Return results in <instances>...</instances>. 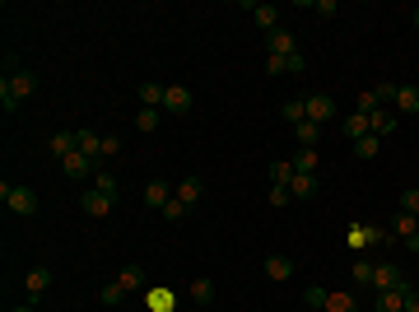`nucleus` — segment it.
<instances>
[{
    "instance_id": "nucleus-49",
    "label": "nucleus",
    "mask_w": 419,
    "mask_h": 312,
    "mask_svg": "<svg viewBox=\"0 0 419 312\" xmlns=\"http://www.w3.org/2000/svg\"><path fill=\"white\" fill-rule=\"evenodd\" d=\"M415 238H419V233H415Z\"/></svg>"
},
{
    "instance_id": "nucleus-35",
    "label": "nucleus",
    "mask_w": 419,
    "mask_h": 312,
    "mask_svg": "<svg viewBox=\"0 0 419 312\" xmlns=\"http://www.w3.org/2000/svg\"><path fill=\"white\" fill-rule=\"evenodd\" d=\"M377 149H382V140H377V135H364V140L354 145V154L359 158H377Z\"/></svg>"
},
{
    "instance_id": "nucleus-10",
    "label": "nucleus",
    "mask_w": 419,
    "mask_h": 312,
    "mask_svg": "<svg viewBox=\"0 0 419 312\" xmlns=\"http://www.w3.org/2000/svg\"><path fill=\"white\" fill-rule=\"evenodd\" d=\"M47 149H52V158L61 163L66 154H75V149H79V131H56L52 140H47Z\"/></svg>"
},
{
    "instance_id": "nucleus-11",
    "label": "nucleus",
    "mask_w": 419,
    "mask_h": 312,
    "mask_svg": "<svg viewBox=\"0 0 419 312\" xmlns=\"http://www.w3.org/2000/svg\"><path fill=\"white\" fill-rule=\"evenodd\" d=\"M79 205H84L88 219H108V214H112V196H103V191H93V187L84 191V201H79Z\"/></svg>"
},
{
    "instance_id": "nucleus-21",
    "label": "nucleus",
    "mask_w": 419,
    "mask_h": 312,
    "mask_svg": "<svg viewBox=\"0 0 419 312\" xmlns=\"http://www.w3.org/2000/svg\"><path fill=\"white\" fill-rule=\"evenodd\" d=\"M368 126H373V135H377V140H386V135L396 131V117H391L386 108H377L373 117H368Z\"/></svg>"
},
{
    "instance_id": "nucleus-23",
    "label": "nucleus",
    "mask_w": 419,
    "mask_h": 312,
    "mask_svg": "<svg viewBox=\"0 0 419 312\" xmlns=\"http://www.w3.org/2000/svg\"><path fill=\"white\" fill-rule=\"evenodd\" d=\"M79 154H88V158H103V135H93L88 126H79Z\"/></svg>"
},
{
    "instance_id": "nucleus-9",
    "label": "nucleus",
    "mask_w": 419,
    "mask_h": 312,
    "mask_svg": "<svg viewBox=\"0 0 419 312\" xmlns=\"http://www.w3.org/2000/svg\"><path fill=\"white\" fill-rule=\"evenodd\" d=\"M23 289H28V303H38L47 289H52V270H47V266H33V270H28V279H23Z\"/></svg>"
},
{
    "instance_id": "nucleus-8",
    "label": "nucleus",
    "mask_w": 419,
    "mask_h": 312,
    "mask_svg": "<svg viewBox=\"0 0 419 312\" xmlns=\"http://www.w3.org/2000/svg\"><path fill=\"white\" fill-rule=\"evenodd\" d=\"M406 270L401 266H391V261H377V270H373V289L382 294V289H401V284H406Z\"/></svg>"
},
{
    "instance_id": "nucleus-13",
    "label": "nucleus",
    "mask_w": 419,
    "mask_h": 312,
    "mask_svg": "<svg viewBox=\"0 0 419 312\" xmlns=\"http://www.w3.org/2000/svg\"><path fill=\"white\" fill-rule=\"evenodd\" d=\"M265 52H270V56H294L298 42H294L289 28H275V33H265Z\"/></svg>"
},
{
    "instance_id": "nucleus-2",
    "label": "nucleus",
    "mask_w": 419,
    "mask_h": 312,
    "mask_svg": "<svg viewBox=\"0 0 419 312\" xmlns=\"http://www.w3.org/2000/svg\"><path fill=\"white\" fill-rule=\"evenodd\" d=\"M0 201L10 205V214H19V219H33L38 214V191L33 187H10V182H0Z\"/></svg>"
},
{
    "instance_id": "nucleus-32",
    "label": "nucleus",
    "mask_w": 419,
    "mask_h": 312,
    "mask_svg": "<svg viewBox=\"0 0 419 312\" xmlns=\"http://www.w3.org/2000/svg\"><path fill=\"white\" fill-rule=\"evenodd\" d=\"M154 126H159V108H140V112H135V131L149 135Z\"/></svg>"
},
{
    "instance_id": "nucleus-41",
    "label": "nucleus",
    "mask_w": 419,
    "mask_h": 312,
    "mask_svg": "<svg viewBox=\"0 0 419 312\" xmlns=\"http://www.w3.org/2000/svg\"><path fill=\"white\" fill-rule=\"evenodd\" d=\"M294 196H289V187H270V205H289Z\"/></svg>"
},
{
    "instance_id": "nucleus-15",
    "label": "nucleus",
    "mask_w": 419,
    "mask_h": 312,
    "mask_svg": "<svg viewBox=\"0 0 419 312\" xmlns=\"http://www.w3.org/2000/svg\"><path fill=\"white\" fill-rule=\"evenodd\" d=\"M289 196H294V201H312V196H317V178H312V173H294Z\"/></svg>"
},
{
    "instance_id": "nucleus-12",
    "label": "nucleus",
    "mask_w": 419,
    "mask_h": 312,
    "mask_svg": "<svg viewBox=\"0 0 419 312\" xmlns=\"http://www.w3.org/2000/svg\"><path fill=\"white\" fill-rule=\"evenodd\" d=\"M410 289H415L410 279L401 284V289H382V294H377V312H406V294Z\"/></svg>"
},
{
    "instance_id": "nucleus-27",
    "label": "nucleus",
    "mask_w": 419,
    "mask_h": 312,
    "mask_svg": "<svg viewBox=\"0 0 419 312\" xmlns=\"http://www.w3.org/2000/svg\"><path fill=\"white\" fill-rule=\"evenodd\" d=\"M373 270H377V261H368V257H359L350 266V275H354V284H373Z\"/></svg>"
},
{
    "instance_id": "nucleus-16",
    "label": "nucleus",
    "mask_w": 419,
    "mask_h": 312,
    "mask_svg": "<svg viewBox=\"0 0 419 312\" xmlns=\"http://www.w3.org/2000/svg\"><path fill=\"white\" fill-rule=\"evenodd\" d=\"M419 233V219L406 210H396V219H391V238H401V243H410V238Z\"/></svg>"
},
{
    "instance_id": "nucleus-19",
    "label": "nucleus",
    "mask_w": 419,
    "mask_h": 312,
    "mask_svg": "<svg viewBox=\"0 0 419 312\" xmlns=\"http://www.w3.org/2000/svg\"><path fill=\"white\" fill-rule=\"evenodd\" d=\"M247 10H252V23H256V28H265V33H275V28H280V23H275V5H247Z\"/></svg>"
},
{
    "instance_id": "nucleus-6",
    "label": "nucleus",
    "mask_w": 419,
    "mask_h": 312,
    "mask_svg": "<svg viewBox=\"0 0 419 312\" xmlns=\"http://www.w3.org/2000/svg\"><path fill=\"white\" fill-rule=\"evenodd\" d=\"M303 103H308V122H317V126L335 122V98L331 93H312V98H303Z\"/></svg>"
},
{
    "instance_id": "nucleus-18",
    "label": "nucleus",
    "mask_w": 419,
    "mask_h": 312,
    "mask_svg": "<svg viewBox=\"0 0 419 312\" xmlns=\"http://www.w3.org/2000/svg\"><path fill=\"white\" fill-rule=\"evenodd\" d=\"M345 135H350L354 145H359L364 135H373V126H368V117H364V112H350V117H345Z\"/></svg>"
},
{
    "instance_id": "nucleus-3",
    "label": "nucleus",
    "mask_w": 419,
    "mask_h": 312,
    "mask_svg": "<svg viewBox=\"0 0 419 312\" xmlns=\"http://www.w3.org/2000/svg\"><path fill=\"white\" fill-rule=\"evenodd\" d=\"M391 243V229H382V224H350V247L354 252H368V247H386Z\"/></svg>"
},
{
    "instance_id": "nucleus-4",
    "label": "nucleus",
    "mask_w": 419,
    "mask_h": 312,
    "mask_svg": "<svg viewBox=\"0 0 419 312\" xmlns=\"http://www.w3.org/2000/svg\"><path fill=\"white\" fill-rule=\"evenodd\" d=\"M140 284H144V270H140V266H126V270H122V279H112V284H108V289L98 294V299H103V303L112 308V303H122L126 294H135Z\"/></svg>"
},
{
    "instance_id": "nucleus-42",
    "label": "nucleus",
    "mask_w": 419,
    "mask_h": 312,
    "mask_svg": "<svg viewBox=\"0 0 419 312\" xmlns=\"http://www.w3.org/2000/svg\"><path fill=\"white\" fill-rule=\"evenodd\" d=\"M312 14H321V19H331V14H335V0H317V5H312Z\"/></svg>"
},
{
    "instance_id": "nucleus-1",
    "label": "nucleus",
    "mask_w": 419,
    "mask_h": 312,
    "mask_svg": "<svg viewBox=\"0 0 419 312\" xmlns=\"http://www.w3.org/2000/svg\"><path fill=\"white\" fill-rule=\"evenodd\" d=\"M33 93H38V75L33 70H14V75H5V84H0V108L19 112V103L33 98Z\"/></svg>"
},
{
    "instance_id": "nucleus-28",
    "label": "nucleus",
    "mask_w": 419,
    "mask_h": 312,
    "mask_svg": "<svg viewBox=\"0 0 419 312\" xmlns=\"http://www.w3.org/2000/svg\"><path fill=\"white\" fill-rule=\"evenodd\" d=\"M326 299H331V289H321V284H308V294H303V308L326 312Z\"/></svg>"
},
{
    "instance_id": "nucleus-31",
    "label": "nucleus",
    "mask_w": 419,
    "mask_h": 312,
    "mask_svg": "<svg viewBox=\"0 0 419 312\" xmlns=\"http://www.w3.org/2000/svg\"><path fill=\"white\" fill-rule=\"evenodd\" d=\"M396 205H401L406 214H415V219H419V187H406V191L396 196Z\"/></svg>"
},
{
    "instance_id": "nucleus-17",
    "label": "nucleus",
    "mask_w": 419,
    "mask_h": 312,
    "mask_svg": "<svg viewBox=\"0 0 419 312\" xmlns=\"http://www.w3.org/2000/svg\"><path fill=\"white\" fill-rule=\"evenodd\" d=\"M200 191H205V187H200V178H182V182H177V191H173V196H177V201H182V205L191 210V205L200 201Z\"/></svg>"
},
{
    "instance_id": "nucleus-30",
    "label": "nucleus",
    "mask_w": 419,
    "mask_h": 312,
    "mask_svg": "<svg viewBox=\"0 0 419 312\" xmlns=\"http://www.w3.org/2000/svg\"><path fill=\"white\" fill-rule=\"evenodd\" d=\"M93 191H103V196H112V201H117V178H112L108 168H98V173H93Z\"/></svg>"
},
{
    "instance_id": "nucleus-29",
    "label": "nucleus",
    "mask_w": 419,
    "mask_h": 312,
    "mask_svg": "<svg viewBox=\"0 0 419 312\" xmlns=\"http://www.w3.org/2000/svg\"><path fill=\"white\" fill-rule=\"evenodd\" d=\"M280 112H285V122H294V126H298V122H308V103H303V98H289Z\"/></svg>"
},
{
    "instance_id": "nucleus-47",
    "label": "nucleus",
    "mask_w": 419,
    "mask_h": 312,
    "mask_svg": "<svg viewBox=\"0 0 419 312\" xmlns=\"http://www.w3.org/2000/svg\"><path fill=\"white\" fill-rule=\"evenodd\" d=\"M415 23H419V10H415Z\"/></svg>"
},
{
    "instance_id": "nucleus-14",
    "label": "nucleus",
    "mask_w": 419,
    "mask_h": 312,
    "mask_svg": "<svg viewBox=\"0 0 419 312\" xmlns=\"http://www.w3.org/2000/svg\"><path fill=\"white\" fill-rule=\"evenodd\" d=\"M168 201H173V187H168L163 178H154L149 187H144V205H149V210H163Z\"/></svg>"
},
{
    "instance_id": "nucleus-7",
    "label": "nucleus",
    "mask_w": 419,
    "mask_h": 312,
    "mask_svg": "<svg viewBox=\"0 0 419 312\" xmlns=\"http://www.w3.org/2000/svg\"><path fill=\"white\" fill-rule=\"evenodd\" d=\"M191 103H196V93H191L187 84H168V93H163V112H173V117H187Z\"/></svg>"
},
{
    "instance_id": "nucleus-36",
    "label": "nucleus",
    "mask_w": 419,
    "mask_h": 312,
    "mask_svg": "<svg viewBox=\"0 0 419 312\" xmlns=\"http://www.w3.org/2000/svg\"><path fill=\"white\" fill-rule=\"evenodd\" d=\"M377 108H382V98H377V89H364V93H359V112H364V117H373Z\"/></svg>"
},
{
    "instance_id": "nucleus-5",
    "label": "nucleus",
    "mask_w": 419,
    "mask_h": 312,
    "mask_svg": "<svg viewBox=\"0 0 419 312\" xmlns=\"http://www.w3.org/2000/svg\"><path fill=\"white\" fill-rule=\"evenodd\" d=\"M98 158H88V154H79V149H75V154H66V158H61V173H66V178L70 182H84V178H93V173H98Z\"/></svg>"
},
{
    "instance_id": "nucleus-39",
    "label": "nucleus",
    "mask_w": 419,
    "mask_h": 312,
    "mask_svg": "<svg viewBox=\"0 0 419 312\" xmlns=\"http://www.w3.org/2000/svg\"><path fill=\"white\" fill-rule=\"evenodd\" d=\"M265 75H289V56H265Z\"/></svg>"
},
{
    "instance_id": "nucleus-20",
    "label": "nucleus",
    "mask_w": 419,
    "mask_h": 312,
    "mask_svg": "<svg viewBox=\"0 0 419 312\" xmlns=\"http://www.w3.org/2000/svg\"><path fill=\"white\" fill-rule=\"evenodd\" d=\"M391 103H396L401 112H419V89H415V84H396V93H391Z\"/></svg>"
},
{
    "instance_id": "nucleus-22",
    "label": "nucleus",
    "mask_w": 419,
    "mask_h": 312,
    "mask_svg": "<svg viewBox=\"0 0 419 312\" xmlns=\"http://www.w3.org/2000/svg\"><path fill=\"white\" fill-rule=\"evenodd\" d=\"M294 135H298V149H317L321 126H317V122H298V126H294Z\"/></svg>"
},
{
    "instance_id": "nucleus-33",
    "label": "nucleus",
    "mask_w": 419,
    "mask_h": 312,
    "mask_svg": "<svg viewBox=\"0 0 419 312\" xmlns=\"http://www.w3.org/2000/svg\"><path fill=\"white\" fill-rule=\"evenodd\" d=\"M326 312H359V303H354L350 294H331V299H326Z\"/></svg>"
},
{
    "instance_id": "nucleus-46",
    "label": "nucleus",
    "mask_w": 419,
    "mask_h": 312,
    "mask_svg": "<svg viewBox=\"0 0 419 312\" xmlns=\"http://www.w3.org/2000/svg\"><path fill=\"white\" fill-rule=\"evenodd\" d=\"M14 312H33V303H23V308H14Z\"/></svg>"
},
{
    "instance_id": "nucleus-26",
    "label": "nucleus",
    "mask_w": 419,
    "mask_h": 312,
    "mask_svg": "<svg viewBox=\"0 0 419 312\" xmlns=\"http://www.w3.org/2000/svg\"><path fill=\"white\" fill-rule=\"evenodd\" d=\"M289 163H294V173H317L321 158H317V149H298V154L289 158Z\"/></svg>"
},
{
    "instance_id": "nucleus-43",
    "label": "nucleus",
    "mask_w": 419,
    "mask_h": 312,
    "mask_svg": "<svg viewBox=\"0 0 419 312\" xmlns=\"http://www.w3.org/2000/svg\"><path fill=\"white\" fill-rule=\"evenodd\" d=\"M303 70H308V61H303V52H294L289 56V75H303Z\"/></svg>"
},
{
    "instance_id": "nucleus-34",
    "label": "nucleus",
    "mask_w": 419,
    "mask_h": 312,
    "mask_svg": "<svg viewBox=\"0 0 419 312\" xmlns=\"http://www.w3.org/2000/svg\"><path fill=\"white\" fill-rule=\"evenodd\" d=\"M191 299L210 303V299H214V279H191Z\"/></svg>"
},
{
    "instance_id": "nucleus-48",
    "label": "nucleus",
    "mask_w": 419,
    "mask_h": 312,
    "mask_svg": "<svg viewBox=\"0 0 419 312\" xmlns=\"http://www.w3.org/2000/svg\"><path fill=\"white\" fill-rule=\"evenodd\" d=\"M308 312H317V308H308Z\"/></svg>"
},
{
    "instance_id": "nucleus-25",
    "label": "nucleus",
    "mask_w": 419,
    "mask_h": 312,
    "mask_svg": "<svg viewBox=\"0 0 419 312\" xmlns=\"http://www.w3.org/2000/svg\"><path fill=\"white\" fill-rule=\"evenodd\" d=\"M265 275H270V279H289V275H294V261H289V257H265Z\"/></svg>"
},
{
    "instance_id": "nucleus-24",
    "label": "nucleus",
    "mask_w": 419,
    "mask_h": 312,
    "mask_svg": "<svg viewBox=\"0 0 419 312\" xmlns=\"http://www.w3.org/2000/svg\"><path fill=\"white\" fill-rule=\"evenodd\" d=\"M163 93H168V84H149V79H144L140 84V108H163Z\"/></svg>"
},
{
    "instance_id": "nucleus-37",
    "label": "nucleus",
    "mask_w": 419,
    "mask_h": 312,
    "mask_svg": "<svg viewBox=\"0 0 419 312\" xmlns=\"http://www.w3.org/2000/svg\"><path fill=\"white\" fill-rule=\"evenodd\" d=\"M270 173H275V187H289V182H294V163H289V158H285V163H275Z\"/></svg>"
},
{
    "instance_id": "nucleus-38",
    "label": "nucleus",
    "mask_w": 419,
    "mask_h": 312,
    "mask_svg": "<svg viewBox=\"0 0 419 312\" xmlns=\"http://www.w3.org/2000/svg\"><path fill=\"white\" fill-rule=\"evenodd\" d=\"M159 214H163L168 224H177V219H182V214H187V205H182V201H177V196H173V201H168V205H163V210H159Z\"/></svg>"
},
{
    "instance_id": "nucleus-45",
    "label": "nucleus",
    "mask_w": 419,
    "mask_h": 312,
    "mask_svg": "<svg viewBox=\"0 0 419 312\" xmlns=\"http://www.w3.org/2000/svg\"><path fill=\"white\" fill-rule=\"evenodd\" d=\"M406 312H419V289H410V294H406Z\"/></svg>"
},
{
    "instance_id": "nucleus-44",
    "label": "nucleus",
    "mask_w": 419,
    "mask_h": 312,
    "mask_svg": "<svg viewBox=\"0 0 419 312\" xmlns=\"http://www.w3.org/2000/svg\"><path fill=\"white\" fill-rule=\"evenodd\" d=\"M168 303H173V299H168V294H149V308H159V312H168Z\"/></svg>"
},
{
    "instance_id": "nucleus-40",
    "label": "nucleus",
    "mask_w": 419,
    "mask_h": 312,
    "mask_svg": "<svg viewBox=\"0 0 419 312\" xmlns=\"http://www.w3.org/2000/svg\"><path fill=\"white\" fill-rule=\"evenodd\" d=\"M122 154V140L117 135H103V158H117Z\"/></svg>"
}]
</instances>
